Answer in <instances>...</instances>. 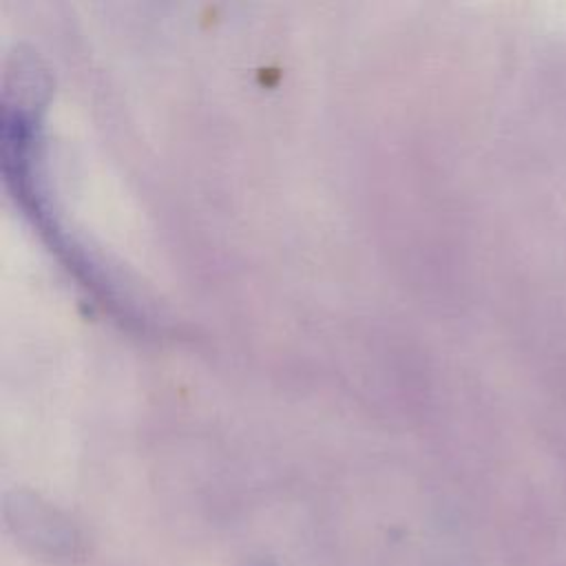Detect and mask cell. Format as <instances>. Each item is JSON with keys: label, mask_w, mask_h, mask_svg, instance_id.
I'll list each match as a JSON object with an SVG mask.
<instances>
[{"label": "cell", "mask_w": 566, "mask_h": 566, "mask_svg": "<svg viewBox=\"0 0 566 566\" xmlns=\"http://www.w3.org/2000/svg\"><path fill=\"white\" fill-rule=\"evenodd\" d=\"M9 524L20 544H24L27 551L40 559L71 562L84 551L75 528L46 509L15 504L13 513L9 515Z\"/></svg>", "instance_id": "6da1fadb"}]
</instances>
